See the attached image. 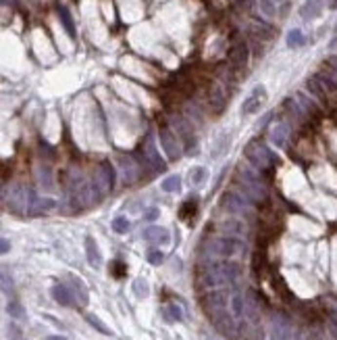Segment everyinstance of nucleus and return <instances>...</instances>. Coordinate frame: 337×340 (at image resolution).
I'll return each mask as SVG.
<instances>
[{"label": "nucleus", "mask_w": 337, "mask_h": 340, "mask_svg": "<svg viewBox=\"0 0 337 340\" xmlns=\"http://www.w3.org/2000/svg\"><path fill=\"white\" fill-rule=\"evenodd\" d=\"M57 207V203H54L52 198H36L34 207H31V213H46V211H52V209Z\"/></svg>", "instance_id": "31"}, {"label": "nucleus", "mask_w": 337, "mask_h": 340, "mask_svg": "<svg viewBox=\"0 0 337 340\" xmlns=\"http://www.w3.org/2000/svg\"><path fill=\"white\" fill-rule=\"evenodd\" d=\"M329 321H331V328H333V334L337 336V313H331V315H329Z\"/></svg>", "instance_id": "45"}, {"label": "nucleus", "mask_w": 337, "mask_h": 340, "mask_svg": "<svg viewBox=\"0 0 337 340\" xmlns=\"http://www.w3.org/2000/svg\"><path fill=\"white\" fill-rule=\"evenodd\" d=\"M264 100H266V88H264V86H256V88L248 94V98L244 100V105H241V111L248 113V115L260 111V106L264 105Z\"/></svg>", "instance_id": "14"}, {"label": "nucleus", "mask_w": 337, "mask_h": 340, "mask_svg": "<svg viewBox=\"0 0 337 340\" xmlns=\"http://www.w3.org/2000/svg\"><path fill=\"white\" fill-rule=\"evenodd\" d=\"M113 230L117 232V234H125V232L129 230V221H127V217H115V221H113Z\"/></svg>", "instance_id": "41"}, {"label": "nucleus", "mask_w": 337, "mask_h": 340, "mask_svg": "<svg viewBox=\"0 0 337 340\" xmlns=\"http://www.w3.org/2000/svg\"><path fill=\"white\" fill-rule=\"evenodd\" d=\"M260 11L266 15V17H275V13H277L275 0H260Z\"/></svg>", "instance_id": "40"}, {"label": "nucleus", "mask_w": 337, "mask_h": 340, "mask_svg": "<svg viewBox=\"0 0 337 340\" xmlns=\"http://www.w3.org/2000/svg\"><path fill=\"white\" fill-rule=\"evenodd\" d=\"M287 134H289V128L285 123H277V126H273V129H271V142L277 144V146H285Z\"/></svg>", "instance_id": "24"}, {"label": "nucleus", "mask_w": 337, "mask_h": 340, "mask_svg": "<svg viewBox=\"0 0 337 340\" xmlns=\"http://www.w3.org/2000/svg\"><path fill=\"white\" fill-rule=\"evenodd\" d=\"M9 240H6V238H2V246H0V251H2V255H6V253H9Z\"/></svg>", "instance_id": "48"}, {"label": "nucleus", "mask_w": 337, "mask_h": 340, "mask_svg": "<svg viewBox=\"0 0 337 340\" xmlns=\"http://www.w3.org/2000/svg\"><path fill=\"white\" fill-rule=\"evenodd\" d=\"M2 292L4 295H11L13 292V280L9 277V274H6L4 269H2Z\"/></svg>", "instance_id": "44"}, {"label": "nucleus", "mask_w": 337, "mask_h": 340, "mask_svg": "<svg viewBox=\"0 0 337 340\" xmlns=\"http://www.w3.org/2000/svg\"><path fill=\"white\" fill-rule=\"evenodd\" d=\"M59 17H60L62 27H65L69 38H75V23H73V17H71V13H69L67 6H59Z\"/></svg>", "instance_id": "25"}, {"label": "nucleus", "mask_w": 337, "mask_h": 340, "mask_svg": "<svg viewBox=\"0 0 337 340\" xmlns=\"http://www.w3.org/2000/svg\"><path fill=\"white\" fill-rule=\"evenodd\" d=\"M69 196H71L73 205L77 209H85L92 203H96V196H94L92 190V182H88L79 171H73L69 175Z\"/></svg>", "instance_id": "4"}, {"label": "nucleus", "mask_w": 337, "mask_h": 340, "mask_svg": "<svg viewBox=\"0 0 337 340\" xmlns=\"http://www.w3.org/2000/svg\"><path fill=\"white\" fill-rule=\"evenodd\" d=\"M85 255H88V263H90L94 269L102 267V255H100L98 244H96V240H94L92 236L85 238Z\"/></svg>", "instance_id": "21"}, {"label": "nucleus", "mask_w": 337, "mask_h": 340, "mask_svg": "<svg viewBox=\"0 0 337 340\" xmlns=\"http://www.w3.org/2000/svg\"><path fill=\"white\" fill-rule=\"evenodd\" d=\"M159 140H160V146L162 150L167 152L169 161H177L179 157H181V150H179V144H177V138L169 132L167 128H162L159 132Z\"/></svg>", "instance_id": "13"}, {"label": "nucleus", "mask_w": 337, "mask_h": 340, "mask_svg": "<svg viewBox=\"0 0 337 340\" xmlns=\"http://www.w3.org/2000/svg\"><path fill=\"white\" fill-rule=\"evenodd\" d=\"M221 230L225 232V234H246V226L238 219H227L221 223Z\"/></svg>", "instance_id": "29"}, {"label": "nucleus", "mask_w": 337, "mask_h": 340, "mask_svg": "<svg viewBox=\"0 0 337 340\" xmlns=\"http://www.w3.org/2000/svg\"><path fill=\"white\" fill-rule=\"evenodd\" d=\"M133 292H136L138 298H144V297L150 295V286H148V282L144 277H138V280L133 282Z\"/></svg>", "instance_id": "35"}, {"label": "nucleus", "mask_w": 337, "mask_h": 340, "mask_svg": "<svg viewBox=\"0 0 337 340\" xmlns=\"http://www.w3.org/2000/svg\"><path fill=\"white\" fill-rule=\"evenodd\" d=\"M271 340H294L292 319L285 313H275L271 319Z\"/></svg>", "instance_id": "10"}, {"label": "nucleus", "mask_w": 337, "mask_h": 340, "mask_svg": "<svg viewBox=\"0 0 337 340\" xmlns=\"http://www.w3.org/2000/svg\"><path fill=\"white\" fill-rule=\"evenodd\" d=\"M144 217H146V219H150V221L156 219V217H159V209H150V211H148V213L144 215Z\"/></svg>", "instance_id": "47"}, {"label": "nucleus", "mask_w": 337, "mask_h": 340, "mask_svg": "<svg viewBox=\"0 0 337 340\" xmlns=\"http://www.w3.org/2000/svg\"><path fill=\"white\" fill-rule=\"evenodd\" d=\"M208 100H210V109H213L217 115H221L223 109H225V105H227V94L223 92L221 86H215L213 90H210Z\"/></svg>", "instance_id": "22"}, {"label": "nucleus", "mask_w": 337, "mask_h": 340, "mask_svg": "<svg viewBox=\"0 0 337 340\" xmlns=\"http://www.w3.org/2000/svg\"><path fill=\"white\" fill-rule=\"evenodd\" d=\"M204 177H206V169L204 167L190 169V184H192V186H200V184H204Z\"/></svg>", "instance_id": "36"}, {"label": "nucleus", "mask_w": 337, "mask_h": 340, "mask_svg": "<svg viewBox=\"0 0 337 340\" xmlns=\"http://www.w3.org/2000/svg\"><path fill=\"white\" fill-rule=\"evenodd\" d=\"M227 303H229V295L225 290H215V292H208V295L202 298V307L208 318H218L221 313H225L227 309Z\"/></svg>", "instance_id": "9"}, {"label": "nucleus", "mask_w": 337, "mask_h": 340, "mask_svg": "<svg viewBox=\"0 0 337 340\" xmlns=\"http://www.w3.org/2000/svg\"><path fill=\"white\" fill-rule=\"evenodd\" d=\"M231 309H233V318L239 319L244 315V297L239 292H233L231 295Z\"/></svg>", "instance_id": "33"}, {"label": "nucleus", "mask_w": 337, "mask_h": 340, "mask_svg": "<svg viewBox=\"0 0 337 340\" xmlns=\"http://www.w3.org/2000/svg\"><path fill=\"white\" fill-rule=\"evenodd\" d=\"M164 318H167L169 321H179L183 318V313H181V309H179L177 305H169L167 309H164Z\"/></svg>", "instance_id": "39"}, {"label": "nucleus", "mask_w": 337, "mask_h": 340, "mask_svg": "<svg viewBox=\"0 0 337 340\" xmlns=\"http://www.w3.org/2000/svg\"><path fill=\"white\" fill-rule=\"evenodd\" d=\"M264 309H266V298H264L258 290L250 288L246 295H244V315H246V318L252 321V323H256L258 319L262 318V311H264Z\"/></svg>", "instance_id": "8"}, {"label": "nucleus", "mask_w": 337, "mask_h": 340, "mask_svg": "<svg viewBox=\"0 0 337 340\" xmlns=\"http://www.w3.org/2000/svg\"><path fill=\"white\" fill-rule=\"evenodd\" d=\"M2 4H4V6H13L15 0H2Z\"/></svg>", "instance_id": "51"}, {"label": "nucleus", "mask_w": 337, "mask_h": 340, "mask_svg": "<svg viewBox=\"0 0 337 340\" xmlns=\"http://www.w3.org/2000/svg\"><path fill=\"white\" fill-rule=\"evenodd\" d=\"M52 297H54V300H57L59 305H62V307L77 305L73 292H71V288H69V284H57V286H52Z\"/></svg>", "instance_id": "18"}, {"label": "nucleus", "mask_w": 337, "mask_h": 340, "mask_svg": "<svg viewBox=\"0 0 337 340\" xmlns=\"http://www.w3.org/2000/svg\"><path fill=\"white\" fill-rule=\"evenodd\" d=\"M9 336H11V338H19V336H21L19 328H17V326H9Z\"/></svg>", "instance_id": "46"}, {"label": "nucleus", "mask_w": 337, "mask_h": 340, "mask_svg": "<svg viewBox=\"0 0 337 340\" xmlns=\"http://www.w3.org/2000/svg\"><path fill=\"white\" fill-rule=\"evenodd\" d=\"M115 188V167L111 165V161H102L98 165V171L94 173V180H92V190H94V196L102 198L104 194H108Z\"/></svg>", "instance_id": "7"}, {"label": "nucleus", "mask_w": 337, "mask_h": 340, "mask_svg": "<svg viewBox=\"0 0 337 340\" xmlns=\"http://www.w3.org/2000/svg\"><path fill=\"white\" fill-rule=\"evenodd\" d=\"M233 2H238V4H244V2H246V0H233Z\"/></svg>", "instance_id": "52"}, {"label": "nucleus", "mask_w": 337, "mask_h": 340, "mask_svg": "<svg viewBox=\"0 0 337 340\" xmlns=\"http://www.w3.org/2000/svg\"><path fill=\"white\" fill-rule=\"evenodd\" d=\"M229 61H231V65L235 69L246 67V63H248V44H244V42L235 44L231 48V52H229Z\"/></svg>", "instance_id": "20"}, {"label": "nucleus", "mask_w": 337, "mask_h": 340, "mask_svg": "<svg viewBox=\"0 0 337 340\" xmlns=\"http://www.w3.org/2000/svg\"><path fill=\"white\" fill-rule=\"evenodd\" d=\"M213 321H215V326L218 328V332H221V334L229 336V338H235V336H238V323H235V318H233V315H227V311L221 313L218 318H215Z\"/></svg>", "instance_id": "16"}, {"label": "nucleus", "mask_w": 337, "mask_h": 340, "mask_svg": "<svg viewBox=\"0 0 337 340\" xmlns=\"http://www.w3.org/2000/svg\"><path fill=\"white\" fill-rule=\"evenodd\" d=\"M194 215H196V200L187 198L185 203L181 205V209H179V217H181L183 221H192Z\"/></svg>", "instance_id": "32"}, {"label": "nucleus", "mask_w": 337, "mask_h": 340, "mask_svg": "<svg viewBox=\"0 0 337 340\" xmlns=\"http://www.w3.org/2000/svg\"><path fill=\"white\" fill-rule=\"evenodd\" d=\"M221 209L227 213H244L250 209V200L241 192H225L221 196Z\"/></svg>", "instance_id": "11"}, {"label": "nucleus", "mask_w": 337, "mask_h": 340, "mask_svg": "<svg viewBox=\"0 0 337 340\" xmlns=\"http://www.w3.org/2000/svg\"><path fill=\"white\" fill-rule=\"evenodd\" d=\"M38 182H40V186L46 190V192H50L54 188V184H52V173H50V167H38Z\"/></svg>", "instance_id": "28"}, {"label": "nucleus", "mask_w": 337, "mask_h": 340, "mask_svg": "<svg viewBox=\"0 0 337 340\" xmlns=\"http://www.w3.org/2000/svg\"><path fill=\"white\" fill-rule=\"evenodd\" d=\"M246 251V244L238 240L233 236H218V238H213L206 246H204V253L208 257H221V259H229V257H235V255H241Z\"/></svg>", "instance_id": "6"}, {"label": "nucleus", "mask_w": 337, "mask_h": 340, "mask_svg": "<svg viewBox=\"0 0 337 340\" xmlns=\"http://www.w3.org/2000/svg\"><path fill=\"white\" fill-rule=\"evenodd\" d=\"M162 259H164L162 251H148V261H150L152 265H160Z\"/></svg>", "instance_id": "43"}, {"label": "nucleus", "mask_w": 337, "mask_h": 340, "mask_svg": "<svg viewBox=\"0 0 337 340\" xmlns=\"http://www.w3.org/2000/svg\"><path fill=\"white\" fill-rule=\"evenodd\" d=\"M142 150H144V159L150 163L156 171H162L164 165L160 163V157H159V150H156V144L152 140V136H146V140H144V146H142Z\"/></svg>", "instance_id": "17"}, {"label": "nucleus", "mask_w": 337, "mask_h": 340, "mask_svg": "<svg viewBox=\"0 0 337 340\" xmlns=\"http://www.w3.org/2000/svg\"><path fill=\"white\" fill-rule=\"evenodd\" d=\"M34 190L23 186V184H15L11 192H4V205L11 209L13 213H31V207L36 203Z\"/></svg>", "instance_id": "5"}, {"label": "nucleus", "mask_w": 337, "mask_h": 340, "mask_svg": "<svg viewBox=\"0 0 337 340\" xmlns=\"http://www.w3.org/2000/svg\"><path fill=\"white\" fill-rule=\"evenodd\" d=\"M67 282H69V288H71L73 297H75V303L79 307H85L90 300V295H88V288H85V284L79 280V277L75 276H67Z\"/></svg>", "instance_id": "15"}, {"label": "nucleus", "mask_w": 337, "mask_h": 340, "mask_svg": "<svg viewBox=\"0 0 337 340\" xmlns=\"http://www.w3.org/2000/svg\"><path fill=\"white\" fill-rule=\"evenodd\" d=\"M44 340H67L65 336H46Z\"/></svg>", "instance_id": "50"}, {"label": "nucleus", "mask_w": 337, "mask_h": 340, "mask_svg": "<svg viewBox=\"0 0 337 340\" xmlns=\"http://www.w3.org/2000/svg\"><path fill=\"white\" fill-rule=\"evenodd\" d=\"M181 188V180H179V175H171L167 180L162 182V190L164 192H177Z\"/></svg>", "instance_id": "38"}, {"label": "nucleus", "mask_w": 337, "mask_h": 340, "mask_svg": "<svg viewBox=\"0 0 337 340\" xmlns=\"http://www.w3.org/2000/svg\"><path fill=\"white\" fill-rule=\"evenodd\" d=\"M111 274L117 277V280H121V277L127 274V265L123 263V261H115L113 263V267H111Z\"/></svg>", "instance_id": "42"}, {"label": "nucleus", "mask_w": 337, "mask_h": 340, "mask_svg": "<svg viewBox=\"0 0 337 340\" xmlns=\"http://www.w3.org/2000/svg\"><path fill=\"white\" fill-rule=\"evenodd\" d=\"M318 15H320V0H306V4L302 6V17L315 19Z\"/></svg>", "instance_id": "30"}, {"label": "nucleus", "mask_w": 337, "mask_h": 340, "mask_svg": "<svg viewBox=\"0 0 337 340\" xmlns=\"http://www.w3.org/2000/svg\"><path fill=\"white\" fill-rule=\"evenodd\" d=\"M306 88H308V92H310V94H315L317 98H325V96L329 94V92H327V88L323 86V84H320V80H318L317 75H312L310 80L306 82Z\"/></svg>", "instance_id": "27"}, {"label": "nucleus", "mask_w": 337, "mask_h": 340, "mask_svg": "<svg viewBox=\"0 0 337 340\" xmlns=\"http://www.w3.org/2000/svg\"><path fill=\"white\" fill-rule=\"evenodd\" d=\"M327 65L331 67V69H335V71H337V57H331V59H329V61H327Z\"/></svg>", "instance_id": "49"}, {"label": "nucleus", "mask_w": 337, "mask_h": 340, "mask_svg": "<svg viewBox=\"0 0 337 340\" xmlns=\"http://www.w3.org/2000/svg\"><path fill=\"white\" fill-rule=\"evenodd\" d=\"M277 2H281V0H277Z\"/></svg>", "instance_id": "53"}, {"label": "nucleus", "mask_w": 337, "mask_h": 340, "mask_svg": "<svg viewBox=\"0 0 337 340\" xmlns=\"http://www.w3.org/2000/svg\"><path fill=\"white\" fill-rule=\"evenodd\" d=\"M244 157L250 161V165H252L254 169H258L260 173H271L273 167L277 165V154L273 152L269 146L258 142V140H252L246 144L244 149Z\"/></svg>", "instance_id": "3"}, {"label": "nucleus", "mask_w": 337, "mask_h": 340, "mask_svg": "<svg viewBox=\"0 0 337 340\" xmlns=\"http://www.w3.org/2000/svg\"><path fill=\"white\" fill-rule=\"evenodd\" d=\"M173 123H175V128H177L179 136H181V138H183V142H185V152H187V154L196 152V136H194V128H192V123L187 121V119H183L181 115L173 117Z\"/></svg>", "instance_id": "12"}, {"label": "nucleus", "mask_w": 337, "mask_h": 340, "mask_svg": "<svg viewBox=\"0 0 337 340\" xmlns=\"http://www.w3.org/2000/svg\"><path fill=\"white\" fill-rule=\"evenodd\" d=\"M241 277V265L235 261H221V263H213L206 267V272L202 274L200 284L206 288H217V286H229L235 284Z\"/></svg>", "instance_id": "1"}, {"label": "nucleus", "mask_w": 337, "mask_h": 340, "mask_svg": "<svg viewBox=\"0 0 337 340\" xmlns=\"http://www.w3.org/2000/svg\"><path fill=\"white\" fill-rule=\"evenodd\" d=\"M306 44V38L300 29H292V32L287 34V46L289 48H297V46H304Z\"/></svg>", "instance_id": "34"}, {"label": "nucleus", "mask_w": 337, "mask_h": 340, "mask_svg": "<svg viewBox=\"0 0 337 340\" xmlns=\"http://www.w3.org/2000/svg\"><path fill=\"white\" fill-rule=\"evenodd\" d=\"M119 165H121V171H123V180L127 182V184H131V182H136V180H138L139 171H138V165L133 163L131 159H121V161H119Z\"/></svg>", "instance_id": "23"}, {"label": "nucleus", "mask_w": 337, "mask_h": 340, "mask_svg": "<svg viewBox=\"0 0 337 340\" xmlns=\"http://www.w3.org/2000/svg\"><path fill=\"white\" fill-rule=\"evenodd\" d=\"M235 184L241 188V194H244L250 203H266L269 200V192H266L264 184L260 180V175L254 173L250 167H246L244 163L238 165V177H235Z\"/></svg>", "instance_id": "2"}, {"label": "nucleus", "mask_w": 337, "mask_h": 340, "mask_svg": "<svg viewBox=\"0 0 337 340\" xmlns=\"http://www.w3.org/2000/svg\"><path fill=\"white\" fill-rule=\"evenodd\" d=\"M85 321H88V323H90V326H92L94 330H98L100 334H104V336H113V330L108 328L106 323H104L102 319L98 318V315H94V313H88V315H85Z\"/></svg>", "instance_id": "26"}, {"label": "nucleus", "mask_w": 337, "mask_h": 340, "mask_svg": "<svg viewBox=\"0 0 337 340\" xmlns=\"http://www.w3.org/2000/svg\"><path fill=\"white\" fill-rule=\"evenodd\" d=\"M6 313H9L11 318H15V319H23V318H25V311H23L21 303H17V300H11L9 307H6Z\"/></svg>", "instance_id": "37"}, {"label": "nucleus", "mask_w": 337, "mask_h": 340, "mask_svg": "<svg viewBox=\"0 0 337 340\" xmlns=\"http://www.w3.org/2000/svg\"><path fill=\"white\" fill-rule=\"evenodd\" d=\"M144 240L148 242H154V244H169L171 240V234L167 228H159V226H152L144 230Z\"/></svg>", "instance_id": "19"}]
</instances>
